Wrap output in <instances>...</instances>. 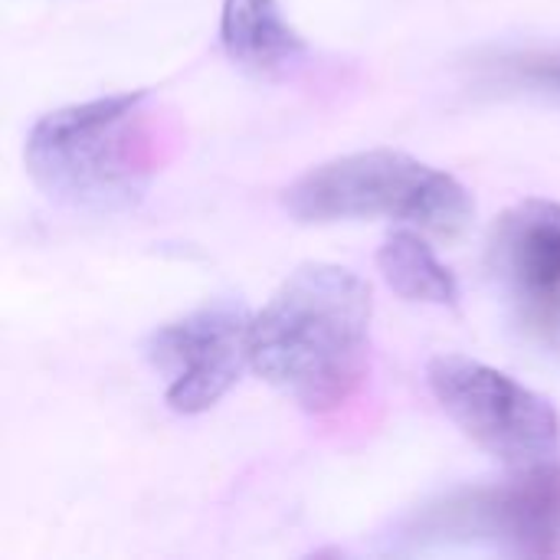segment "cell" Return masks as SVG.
Instances as JSON below:
<instances>
[{
    "instance_id": "obj_1",
    "label": "cell",
    "mask_w": 560,
    "mask_h": 560,
    "mask_svg": "<svg viewBox=\"0 0 560 560\" xmlns=\"http://www.w3.org/2000/svg\"><path fill=\"white\" fill-rule=\"evenodd\" d=\"M371 285L335 262L299 266L253 315L249 368L308 413L338 410L368 371Z\"/></svg>"
},
{
    "instance_id": "obj_2",
    "label": "cell",
    "mask_w": 560,
    "mask_h": 560,
    "mask_svg": "<svg viewBox=\"0 0 560 560\" xmlns=\"http://www.w3.org/2000/svg\"><path fill=\"white\" fill-rule=\"evenodd\" d=\"M144 102L148 92H118L46 112L23 144L33 184L85 213L138 207L158 167Z\"/></svg>"
},
{
    "instance_id": "obj_3",
    "label": "cell",
    "mask_w": 560,
    "mask_h": 560,
    "mask_svg": "<svg viewBox=\"0 0 560 560\" xmlns=\"http://www.w3.org/2000/svg\"><path fill=\"white\" fill-rule=\"evenodd\" d=\"M282 200L299 223L387 217L436 236H459L476 213L472 194L453 174L394 148L331 158L305 171Z\"/></svg>"
},
{
    "instance_id": "obj_4",
    "label": "cell",
    "mask_w": 560,
    "mask_h": 560,
    "mask_svg": "<svg viewBox=\"0 0 560 560\" xmlns=\"http://www.w3.org/2000/svg\"><path fill=\"white\" fill-rule=\"evenodd\" d=\"M427 384L446 417L512 472L560 463V413L512 374L466 354H440Z\"/></svg>"
},
{
    "instance_id": "obj_5",
    "label": "cell",
    "mask_w": 560,
    "mask_h": 560,
    "mask_svg": "<svg viewBox=\"0 0 560 560\" xmlns=\"http://www.w3.org/2000/svg\"><path fill=\"white\" fill-rule=\"evenodd\" d=\"M413 535L440 545H486L509 555H560V463L515 472L499 486H479L430 505Z\"/></svg>"
},
{
    "instance_id": "obj_6",
    "label": "cell",
    "mask_w": 560,
    "mask_h": 560,
    "mask_svg": "<svg viewBox=\"0 0 560 560\" xmlns=\"http://www.w3.org/2000/svg\"><path fill=\"white\" fill-rule=\"evenodd\" d=\"M249 328L253 312L223 299L148 335L144 358L164 377V400L174 413H203L236 387L249 368Z\"/></svg>"
},
{
    "instance_id": "obj_7",
    "label": "cell",
    "mask_w": 560,
    "mask_h": 560,
    "mask_svg": "<svg viewBox=\"0 0 560 560\" xmlns=\"http://www.w3.org/2000/svg\"><path fill=\"white\" fill-rule=\"evenodd\" d=\"M486 262L518 305L525 325L551 335L560 325V203L528 197L489 230Z\"/></svg>"
},
{
    "instance_id": "obj_8",
    "label": "cell",
    "mask_w": 560,
    "mask_h": 560,
    "mask_svg": "<svg viewBox=\"0 0 560 560\" xmlns=\"http://www.w3.org/2000/svg\"><path fill=\"white\" fill-rule=\"evenodd\" d=\"M220 43L226 56L249 72H276L308 49L279 0H223Z\"/></svg>"
},
{
    "instance_id": "obj_9",
    "label": "cell",
    "mask_w": 560,
    "mask_h": 560,
    "mask_svg": "<svg viewBox=\"0 0 560 560\" xmlns=\"http://www.w3.org/2000/svg\"><path fill=\"white\" fill-rule=\"evenodd\" d=\"M377 269L387 279V285L407 302H427V305L459 302L456 276L440 262L433 246L417 233V226H400L384 240V246L377 249Z\"/></svg>"
},
{
    "instance_id": "obj_10",
    "label": "cell",
    "mask_w": 560,
    "mask_h": 560,
    "mask_svg": "<svg viewBox=\"0 0 560 560\" xmlns=\"http://www.w3.org/2000/svg\"><path fill=\"white\" fill-rule=\"evenodd\" d=\"M522 75H528L538 85H551L555 92H560V52L555 56H541V59H528L522 66Z\"/></svg>"
}]
</instances>
